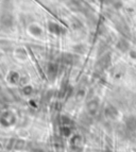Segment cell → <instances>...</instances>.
Here are the masks:
<instances>
[{
  "label": "cell",
  "instance_id": "cell-4",
  "mask_svg": "<svg viewBox=\"0 0 136 152\" xmlns=\"http://www.w3.org/2000/svg\"><path fill=\"white\" fill-rule=\"evenodd\" d=\"M61 1H64V0H61Z\"/></svg>",
  "mask_w": 136,
  "mask_h": 152
},
{
  "label": "cell",
  "instance_id": "cell-3",
  "mask_svg": "<svg viewBox=\"0 0 136 152\" xmlns=\"http://www.w3.org/2000/svg\"><path fill=\"white\" fill-rule=\"evenodd\" d=\"M29 32L34 35L35 37H39V36L43 35V30L38 27L37 25H31L30 28H29Z\"/></svg>",
  "mask_w": 136,
  "mask_h": 152
},
{
  "label": "cell",
  "instance_id": "cell-1",
  "mask_svg": "<svg viewBox=\"0 0 136 152\" xmlns=\"http://www.w3.org/2000/svg\"><path fill=\"white\" fill-rule=\"evenodd\" d=\"M14 23V17L10 13H4L0 16V25L2 26L3 28H11Z\"/></svg>",
  "mask_w": 136,
  "mask_h": 152
},
{
  "label": "cell",
  "instance_id": "cell-2",
  "mask_svg": "<svg viewBox=\"0 0 136 152\" xmlns=\"http://www.w3.org/2000/svg\"><path fill=\"white\" fill-rule=\"evenodd\" d=\"M48 28L49 31L51 33H53V34H56V35H60V34H62L64 32V29L56 23H49Z\"/></svg>",
  "mask_w": 136,
  "mask_h": 152
}]
</instances>
